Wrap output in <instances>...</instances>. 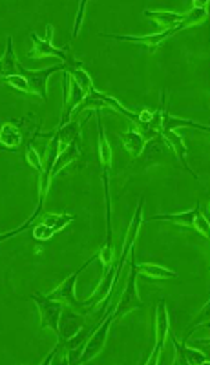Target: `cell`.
<instances>
[{"label":"cell","mask_w":210,"mask_h":365,"mask_svg":"<svg viewBox=\"0 0 210 365\" xmlns=\"http://www.w3.org/2000/svg\"><path fill=\"white\" fill-rule=\"evenodd\" d=\"M4 83L9 84V86H11V88H15V90H17V91L31 93L30 83H28V79L22 77V75H13V77H6Z\"/></svg>","instance_id":"obj_31"},{"label":"cell","mask_w":210,"mask_h":365,"mask_svg":"<svg viewBox=\"0 0 210 365\" xmlns=\"http://www.w3.org/2000/svg\"><path fill=\"white\" fill-rule=\"evenodd\" d=\"M97 117V132H99V141H97V152H99V159H101L103 168V185H105V201H106V236H112V201H110V170H112V146H110L108 139H106L105 130H103V119L101 110L95 108Z\"/></svg>","instance_id":"obj_2"},{"label":"cell","mask_w":210,"mask_h":365,"mask_svg":"<svg viewBox=\"0 0 210 365\" xmlns=\"http://www.w3.org/2000/svg\"><path fill=\"white\" fill-rule=\"evenodd\" d=\"M175 33H180L177 26L168 28V30H163L161 33H156V35H145V37L103 35V37H108V39H115V40H124V42H136V44H141V46H145V48L153 50V48H158L159 44H163L167 39H170L172 35H175Z\"/></svg>","instance_id":"obj_14"},{"label":"cell","mask_w":210,"mask_h":365,"mask_svg":"<svg viewBox=\"0 0 210 365\" xmlns=\"http://www.w3.org/2000/svg\"><path fill=\"white\" fill-rule=\"evenodd\" d=\"M165 146H167V143H165L163 137H159V135L158 137H152V139H148V143L145 144L141 156H145V163L158 161V159H161L163 152H165Z\"/></svg>","instance_id":"obj_26"},{"label":"cell","mask_w":210,"mask_h":365,"mask_svg":"<svg viewBox=\"0 0 210 365\" xmlns=\"http://www.w3.org/2000/svg\"><path fill=\"white\" fill-rule=\"evenodd\" d=\"M59 157V137L57 132H53L52 139L46 146V156L42 157V170H40V181H39V204H44V199L48 196L49 182H52V170Z\"/></svg>","instance_id":"obj_9"},{"label":"cell","mask_w":210,"mask_h":365,"mask_svg":"<svg viewBox=\"0 0 210 365\" xmlns=\"http://www.w3.org/2000/svg\"><path fill=\"white\" fill-rule=\"evenodd\" d=\"M137 272H139V276H146V278H153V279H170L177 276L175 270L167 269V267L156 265V263H141V265H137Z\"/></svg>","instance_id":"obj_24"},{"label":"cell","mask_w":210,"mask_h":365,"mask_svg":"<svg viewBox=\"0 0 210 365\" xmlns=\"http://www.w3.org/2000/svg\"><path fill=\"white\" fill-rule=\"evenodd\" d=\"M81 64V62H79ZM68 66L70 64H57V66H49L46 70H35V71H30V70H24L22 71V77L28 79V83H30L31 88V93H35L39 95L40 99L46 100L48 99V81L53 74H57V71H66L68 70Z\"/></svg>","instance_id":"obj_12"},{"label":"cell","mask_w":210,"mask_h":365,"mask_svg":"<svg viewBox=\"0 0 210 365\" xmlns=\"http://www.w3.org/2000/svg\"><path fill=\"white\" fill-rule=\"evenodd\" d=\"M206 18H209V11H206V8H192L185 13V18L177 24V30L183 31L190 26H197V24L205 22Z\"/></svg>","instance_id":"obj_27"},{"label":"cell","mask_w":210,"mask_h":365,"mask_svg":"<svg viewBox=\"0 0 210 365\" xmlns=\"http://www.w3.org/2000/svg\"><path fill=\"white\" fill-rule=\"evenodd\" d=\"M24 68H22L21 62L17 61V55H15V50H13V39L8 37L6 40V52L0 59V77L6 79V77H13V75H22Z\"/></svg>","instance_id":"obj_16"},{"label":"cell","mask_w":210,"mask_h":365,"mask_svg":"<svg viewBox=\"0 0 210 365\" xmlns=\"http://www.w3.org/2000/svg\"><path fill=\"white\" fill-rule=\"evenodd\" d=\"M24 153H26L28 165L40 174V170H42V157H40V153L37 152L35 148L31 146V143L26 144V150H24Z\"/></svg>","instance_id":"obj_30"},{"label":"cell","mask_w":210,"mask_h":365,"mask_svg":"<svg viewBox=\"0 0 210 365\" xmlns=\"http://www.w3.org/2000/svg\"><path fill=\"white\" fill-rule=\"evenodd\" d=\"M174 347H175V354L180 358V364H190V365H205L209 364V358L206 354H203L202 351L197 349L189 347L187 344H177V340L174 338Z\"/></svg>","instance_id":"obj_19"},{"label":"cell","mask_w":210,"mask_h":365,"mask_svg":"<svg viewBox=\"0 0 210 365\" xmlns=\"http://www.w3.org/2000/svg\"><path fill=\"white\" fill-rule=\"evenodd\" d=\"M81 128H83V122L81 121H70L64 127L57 128L59 153L66 150L70 144H81Z\"/></svg>","instance_id":"obj_18"},{"label":"cell","mask_w":210,"mask_h":365,"mask_svg":"<svg viewBox=\"0 0 210 365\" xmlns=\"http://www.w3.org/2000/svg\"><path fill=\"white\" fill-rule=\"evenodd\" d=\"M194 228H196L197 232L202 236H205L206 239H209L210 236V225H209V219L205 218V214L199 210V212L196 214V219H194Z\"/></svg>","instance_id":"obj_32"},{"label":"cell","mask_w":210,"mask_h":365,"mask_svg":"<svg viewBox=\"0 0 210 365\" xmlns=\"http://www.w3.org/2000/svg\"><path fill=\"white\" fill-rule=\"evenodd\" d=\"M114 322H115L114 311H110V313L106 314L105 322L97 327L92 335L88 336L86 344H84V349H83V354H81V358L77 364H88V361H92L93 358H95L97 354L103 351V349H105L106 338H108V330Z\"/></svg>","instance_id":"obj_7"},{"label":"cell","mask_w":210,"mask_h":365,"mask_svg":"<svg viewBox=\"0 0 210 365\" xmlns=\"http://www.w3.org/2000/svg\"><path fill=\"white\" fill-rule=\"evenodd\" d=\"M86 0H83L79 4V9H77V17H75V26L74 31H71V39H77L79 35V30H81V24H83V17H84V8H86Z\"/></svg>","instance_id":"obj_33"},{"label":"cell","mask_w":210,"mask_h":365,"mask_svg":"<svg viewBox=\"0 0 210 365\" xmlns=\"http://www.w3.org/2000/svg\"><path fill=\"white\" fill-rule=\"evenodd\" d=\"M31 300L35 301L37 309H39L40 316V327L42 329H49L52 332H55L57 336L59 330V320H61V314L64 311V303L57 300H49L42 294H33Z\"/></svg>","instance_id":"obj_8"},{"label":"cell","mask_w":210,"mask_h":365,"mask_svg":"<svg viewBox=\"0 0 210 365\" xmlns=\"http://www.w3.org/2000/svg\"><path fill=\"white\" fill-rule=\"evenodd\" d=\"M177 128H197V130H203V132H209L210 128L205 127V124H199V122H194V121H187V119H177V117H172L168 110L165 108L163 112V127H161V134L163 132H175Z\"/></svg>","instance_id":"obj_22"},{"label":"cell","mask_w":210,"mask_h":365,"mask_svg":"<svg viewBox=\"0 0 210 365\" xmlns=\"http://www.w3.org/2000/svg\"><path fill=\"white\" fill-rule=\"evenodd\" d=\"M95 260H97V253L93 254V256L90 257V260H88L83 267H81V269H77L74 274H71V276H68V278H66L57 289H53L52 292H48V294H46V298H49V300L62 301L66 307H71V309H75V307H88V305H90V301H88V300H77V296H75V283H77V279H79L81 272H83V270L86 269L90 263H93Z\"/></svg>","instance_id":"obj_5"},{"label":"cell","mask_w":210,"mask_h":365,"mask_svg":"<svg viewBox=\"0 0 210 365\" xmlns=\"http://www.w3.org/2000/svg\"><path fill=\"white\" fill-rule=\"evenodd\" d=\"M143 15H145L146 18H152L156 24H159V26L165 28V30L177 26V24L185 18V13H174V11H148V9H146Z\"/></svg>","instance_id":"obj_23"},{"label":"cell","mask_w":210,"mask_h":365,"mask_svg":"<svg viewBox=\"0 0 210 365\" xmlns=\"http://www.w3.org/2000/svg\"><path fill=\"white\" fill-rule=\"evenodd\" d=\"M202 210V204L197 203L194 210H185V212H170V214H156L150 216L148 221H168L172 225L183 226V228H194V219L196 214Z\"/></svg>","instance_id":"obj_15"},{"label":"cell","mask_w":210,"mask_h":365,"mask_svg":"<svg viewBox=\"0 0 210 365\" xmlns=\"http://www.w3.org/2000/svg\"><path fill=\"white\" fill-rule=\"evenodd\" d=\"M79 156H81V144H77V143L70 144V146L66 148V150H62V152L59 153L55 165H53L52 179L55 178V175H57L62 168H66V166L70 165V163H74Z\"/></svg>","instance_id":"obj_25"},{"label":"cell","mask_w":210,"mask_h":365,"mask_svg":"<svg viewBox=\"0 0 210 365\" xmlns=\"http://www.w3.org/2000/svg\"><path fill=\"white\" fill-rule=\"evenodd\" d=\"M40 212H42V204H37L35 212L31 214V218H28L26 221L22 223L21 226H17L15 231H9V232H4V234H0V243H2V241H6V239L15 238V236L22 234V232H26L28 228H31V226H33V223H35V219L40 216Z\"/></svg>","instance_id":"obj_28"},{"label":"cell","mask_w":210,"mask_h":365,"mask_svg":"<svg viewBox=\"0 0 210 365\" xmlns=\"http://www.w3.org/2000/svg\"><path fill=\"white\" fill-rule=\"evenodd\" d=\"M62 84H64V112H62L61 124L59 127H64L71 121V115L77 112L83 100L86 99V93L81 90V86L75 83L74 79L64 71V77H62Z\"/></svg>","instance_id":"obj_11"},{"label":"cell","mask_w":210,"mask_h":365,"mask_svg":"<svg viewBox=\"0 0 210 365\" xmlns=\"http://www.w3.org/2000/svg\"><path fill=\"white\" fill-rule=\"evenodd\" d=\"M26 137L22 132L21 124L17 122H4L0 127V148L8 150V152H17L18 148L24 144Z\"/></svg>","instance_id":"obj_13"},{"label":"cell","mask_w":210,"mask_h":365,"mask_svg":"<svg viewBox=\"0 0 210 365\" xmlns=\"http://www.w3.org/2000/svg\"><path fill=\"white\" fill-rule=\"evenodd\" d=\"M39 223H42V225L49 226L52 231L59 232L62 231V228H66V226L70 225L71 221H75V216L74 214H66V212H40L39 218Z\"/></svg>","instance_id":"obj_21"},{"label":"cell","mask_w":210,"mask_h":365,"mask_svg":"<svg viewBox=\"0 0 210 365\" xmlns=\"http://www.w3.org/2000/svg\"><path fill=\"white\" fill-rule=\"evenodd\" d=\"M31 234H33V239H35V241H49V239L57 234V232L52 231L49 226L42 225V223H39L35 219V223H33V232H31Z\"/></svg>","instance_id":"obj_29"},{"label":"cell","mask_w":210,"mask_h":365,"mask_svg":"<svg viewBox=\"0 0 210 365\" xmlns=\"http://www.w3.org/2000/svg\"><path fill=\"white\" fill-rule=\"evenodd\" d=\"M161 137H165V143H167L168 146L174 150L175 156H177V159H180L181 165H183V168L187 170L189 174H192L194 179H197V174L194 172L192 168H190L189 163H187V144H185L183 137H181L177 132H163Z\"/></svg>","instance_id":"obj_17"},{"label":"cell","mask_w":210,"mask_h":365,"mask_svg":"<svg viewBox=\"0 0 210 365\" xmlns=\"http://www.w3.org/2000/svg\"><path fill=\"white\" fill-rule=\"evenodd\" d=\"M46 30H48V35H46V39H40L35 31H31L30 39H31V44H33V48H31V52L28 53V57H30V59H46V57H55V59H59L62 64H70V66L79 64V62H75L74 59L68 55V50H59L53 46V42H52L53 26L52 24H48Z\"/></svg>","instance_id":"obj_6"},{"label":"cell","mask_w":210,"mask_h":365,"mask_svg":"<svg viewBox=\"0 0 210 365\" xmlns=\"http://www.w3.org/2000/svg\"><path fill=\"white\" fill-rule=\"evenodd\" d=\"M168 329H170V320H168L167 301L159 300L158 309H156V345H153V351L150 352V358L146 360V364H159V357H161L165 342H167Z\"/></svg>","instance_id":"obj_10"},{"label":"cell","mask_w":210,"mask_h":365,"mask_svg":"<svg viewBox=\"0 0 210 365\" xmlns=\"http://www.w3.org/2000/svg\"><path fill=\"white\" fill-rule=\"evenodd\" d=\"M121 139H123L124 148H127L128 153H130L132 157H139L141 153H143V148H145L146 144V137L141 134L139 130H136V128L132 127L130 130H127L121 135Z\"/></svg>","instance_id":"obj_20"},{"label":"cell","mask_w":210,"mask_h":365,"mask_svg":"<svg viewBox=\"0 0 210 365\" xmlns=\"http://www.w3.org/2000/svg\"><path fill=\"white\" fill-rule=\"evenodd\" d=\"M128 260H130V274H128L127 287H124L123 294L119 298L117 307L114 309L115 320L127 316L132 311L143 309V301H141L139 292H137V276H139V272H137V263L136 260H134V248H132Z\"/></svg>","instance_id":"obj_3"},{"label":"cell","mask_w":210,"mask_h":365,"mask_svg":"<svg viewBox=\"0 0 210 365\" xmlns=\"http://www.w3.org/2000/svg\"><path fill=\"white\" fill-rule=\"evenodd\" d=\"M84 325H86V316L81 313H75L71 307H66L64 305V311H62L61 314V320H59V330H57V347L53 349L52 352L48 354V358L42 361V365L46 364H52L53 358H55V354H57L59 351H61V345L64 344L66 340L74 338L79 330L84 329Z\"/></svg>","instance_id":"obj_4"},{"label":"cell","mask_w":210,"mask_h":365,"mask_svg":"<svg viewBox=\"0 0 210 365\" xmlns=\"http://www.w3.org/2000/svg\"><path fill=\"white\" fill-rule=\"evenodd\" d=\"M143 203H145V199L141 197L139 203H137V209H136V214H134V218H132V223H130V228H128L127 232V238H124V247H123V253H121V260H119L117 265H112V269L108 270V272L103 276L101 283L97 285L95 292H93L90 298H86L88 301H90V305H92V301L95 300L103 305H108V298H110V292H112V289H114L115 285V279L121 276V270H123L124 263H127L128 256H130V250L134 248V245H136V238L137 234H139V226L141 223H143Z\"/></svg>","instance_id":"obj_1"}]
</instances>
